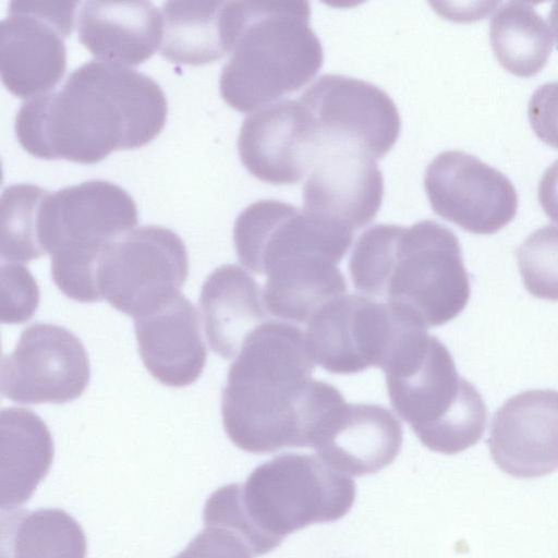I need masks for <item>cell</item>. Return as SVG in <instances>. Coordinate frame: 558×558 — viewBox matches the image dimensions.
I'll use <instances>...</instances> for the list:
<instances>
[{
  "label": "cell",
  "mask_w": 558,
  "mask_h": 558,
  "mask_svg": "<svg viewBox=\"0 0 558 558\" xmlns=\"http://www.w3.org/2000/svg\"><path fill=\"white\" fill-rule=\"evenodd\" d=\"M418 326L423 327L388 303L345 293L311 317L305 338L315 364L348 375L383 368L402 337Z\"/></svg>",
  "instance_id": "obj_10"
},
{
  "label": "cell",
  "mask_w": 558,
  "mask_h": 558,
  "mask_svg": "<svg viewBox=\"0 0 558 558\" xmlns=\"http://www.w3.org/2000/svg\"><path fill=\"white\" fill-rule=\"evenodd\" d=\"M83 529L57 508L1 515L0 558H85Z\"/></svg>",
  "instance_id": "obj_24"
},
{
  "label": "cell",
  "mask_w": 558,
  "mask_h": 558,
  "mask_svg": "<svg viewBox=\"0 0 558 558\" xmlns=\"http://www.w3.org/2000/svg\"><path fill=\"white\" fill-rule=\"evenodd\" d=\"M349 271L359 292L392 305L426 329L457 317L470 299L459 240L433 220L368 228L354 244Z\"/></svg>",
  "instance_id": "obj_3"
},
{
  "label": "cell",
  "mask_w": 558,
  "mask_h": 558,
  "mask_svg": "<svg viewBox=\"0 0 558 558\" xmlns=\"http://www.w3.org/2000/svg\"><path fill=\"white\" fill-rule=\"evenodd\" d=\"M364 148L319 143L303 185V209L351 231L369 223L384 197V178Z\"/></svg>",
  "instance_id": "obj_15"
},
{
  "label": "cell",
  "mask_w": 558,
  "mask_h": 558,
  "mask_svg": "<svg viewBox=\"0 0 558 558\" xmlns=\"http://www.w3.org/2000/svg\"><path fill=\"white\" fill-rule=\"evenodd\" d=\"M246 170L260 181L296 184L310 172L316 151L314 123L299 100L282 99L248 114L238 136Z\"/></svg>",
  "instance_id": "obj_16"
},
{
  "label": "cell",
  "mask_w": 558,
  "mask_h": 558,
  "mask_svg": "<svg viewBox=\"0 0 558 558\" xmlns=\"http://www.w3.org/2000/svg\"><path fill=\"white\" fill-rule=\"evenodd\" d=\"M48 193L32 183H16L3 190L0 201L2 262L24 264L46 254L39 223Z\"/></svg>",
  "instance_id": "obj_26"
},
{
  "label": "cell",
  "mask_w": 558,
  "mask_h": 558,
  "mask_svg": "<svg viewBox=\"0 0 558 558\" xmlns=\"http://www.w3.org/2000/svg\"><path fill=\"white\" fill-rule=\"evenodd\" d=\"M489 452L495 464L517 478L558 470V391L534 389L508 399L494 414Z\"/></svg>",
  "instance_id": "obj_17"
},
{
  "label": "cell",
  "mask_w": 558,
  "mask_h": 558,
  "mask_svg": "<svg viewBox=\"0 0 558 558\" xmlns=\"http://www.w3.org/2000/svg\"><path fill=\"white\" fill-rule=\"evenodd\" d=\"M527 116L535 134L558 148V81L544 83L533 92Z\"/></svg>",
  "instance_id": "obj_30"
},
{
  "label": "cell",
  "mask_w": 558,
  "mask_h": 558,
  "mask_svg": "<svg viewBox=\"0 0 558 558\" xmlns=\"http://www.w3.org/2000/svg\"><path fill=\"white\" fill-rule=\"evenodd\" d=\"M424 189L435 214L476 234L497 232L518 209L508 177L461 150L442 151L428 163Z\"/></svg>",
  "instance_id": "obj_13"
},
{
  "label": "cell",
  "mask_w": 558,
  "mask_h": 558,
  "mask_svg": "<svg viewBox=\"0 0 558 558\" xmlns=\"http://www.w3.org/2000/svg\"><path fill=\"white\" fill-rule=\"evenodd\" d=\"M1 510L26 502L48 474L53 440L46 423L32 410L1 411Z\"/></svg>",
  "instance_id": "obj_23"
},
{
  "label": "cell",
  "mask_w": 558,
  "mask_h": 558,
  "mask_svg": "<svg viewBox=\"0 0 558 558\" xmlns=\"http://www.w3.org/2000/svg\"><path fill=\"white\" fill-rule=\"evenodd\" d=\"M161 54L175 63L204 64L231 52L239 1H166Z\"/></svg>",
  "instance_id": "obj_22"
},
{
  "label": "cell",
  "mask_w": 558,
  "mask_h": 558,
  "mask_svg": "<svg viewBox=\"0 0 558 558\" xmlns=\"http://www.w3.org/2000/svg\"><path fill=\"white\" fill-rule=\"evenodd\" d=\"M141 359L150 375L168 387L193 384L206 364V347L195 306L181 293L134 319Z\"/></svg>",
  "instance_id": "obj_19"
},
{
  "label": "cell",
  "mask_w": 558,
  "mask_h": 558,
  "mask_svg": "<svg viewBox=\"0 0 558 558\" xmlns=\"http://www.w3.org/2000/svg\"><path fill=\"white\" fill-rule=\"evenodd\" d=\"M168 102L149 75L90 60L60 88L25 100L14 130L21 146L41 159L95 163L118 149L148 144L165 126Z\"/></svg>",
  "instance_id": "obj_1"
},
{
  "label": "cell",
  "mask_w": 558,
  "mask_h": 558,
  "mask_svg": "<svg viewBox=\"0 0 558 558\" xmlns=\"http://www.w3.org/2000/svg\"><path fill=\"white\" fill-rule=\"evenodd\" d=\"M1 322L21 324L31 319L39 304V288L31 271L17 263H2Z\"/></svg>",
  "instance_id": "obj_28"
},
{
  "label": "cell",
  "mask_w": 558,
  "mask_h": 558,
  "mask_svg": "<svg viewBox=\"0 0 558 558\" xmlns=\"http://www.w3.org/2000/svg\"><path fill=\"white\" fill-rule=\"evenodd\" d=\"M323 62L308 2L239 1L238 31L219 90L233 109L254 112L302 88Z\"/></svg>",
  "instance_id": "obj_5"
},
{
  "label": "cell",
  "mask_w": 558,
  "mask_h": 558,
  "mask_svg": "<svg viewBox=\"0 0 558 558\" xmlns=\"http://www.w3.org/2000/svg\"><path fill=\"white\" fill-rule=\"evenodd\" d=\"M523 284L535 298L558 301V227L532 232L515 251Z\"/></svg>",
  "instance_id": "obj_27"
},
{
  "label": "cell",
  "mask_w": 558,
  "mask_h": 558,
  "mask_svg": "<svg viewBox=\"0 0 558 558\" xmlns=\"http://www.w3.org/2000/svg\"><path fill=\"white\" fill-rule=\"evenodd\" d=\"M489 40L502 66L519 76L538 73L553 48L549 26L531 3L522 1L498 8L490 20Z\"/></svg>",
  "instance_id": "obj_25"
},
{
  "label": "cell",
  "mask_w": 558,
  "mask_h": 558,
  "mask_svg": "<svg viewBox=\"0 0 558 558\" xmlns=\"http://www.w3.org/2000/svg\"><path fill=\"white\" fill-rule=\"evenodd\" d=\"M537 195L545 214L558 223V159L543 172Z\"/></svg>",
  "instance_id": "obj_31"
},
{
  "label": "cell",
  "mask_w": 558,
  "mask_h": 558,
  "mask_svg": "<svg viewBox=\"0 0 558 558\" xmlns=\"http://www.w3.org/2000/svg\"><path fill=\"white\" fill-rule=\"evenodd\" d=\"M90 365L82 341L48 323L24 329L15 349L2 357L1 393L24 404L71 402L83 395Z\"/></svg>",
  "instance_id": "obj_12"
},
{
  "label": "cell",
  "mask_w": 558,
  "mask_h": 558,
  "mask_svg": "<svg viewBox=\"0 0 558 558\" xmlns=\"http://www.w3.org/2000/svg\"><path fill=\"white\" fill-rule=\"evenodd\" d=\"M187 275L183 240L168 228L141 226L106 248L97 269V288L101 300L136 319L180 294Z\"/></svg>",
  "instance_id": "obj_9"
},
{
  "label": "cell",
  "mask_w": 558,
  "mask_h": 558,
  "mask_svg": "<svg viewBox=\"0 0 558 558\" xmlns=\"http://www.w3.org/2000/svg\"><path fill=\"white\" fill-rule=\"evenodd\" d=\"M314 123L316 140L354 144L376 160L396 144L401 118L378 86L340 74L319 76L299 98Z\"/></svg>",
  "instance_id": "obj_14"
},
{
  "label": "cell",
  "mask_w": 558,
  "mask_h": 558,
  "mask_svg": "<svg viewBox=\"0 0 558 558\" xmlns=\"http://www.w3.org/2000/svg\"><path fill=\"white\" fill-rule=\"evenodd\" d=\"M199 310L211 350L226 360L236 356L252 331L269 320L259 286L232 264L217 267L206 278Z\"/></svg>",
  "instance_id": "obj_21"
},
{
  "label": "cell",
  "mask_w": 558,
  "mask_h": 558,
  "mask_svg": "<svg viewBox=\"0 0 558 558\" xmlns=\"http://www.w3.org/2000/svg\"><path fill=\"white\" fill-rule=\"evenodd\" d=\"M402 438V425L387 408L344 400L323 420L311 447L332 470L362 476L392 463Z\"/></svg>",
  "instance_id": "obj_18"
},
{
  "label": "cell",
  "mask_w": 558,
  "mask_h": 558,
  "mask_svg": "<svg viewBox=\"0 0 558 558\" xmlns=\"http://www.w3.org/2000/svg\"><path fill=\"white\" fill-rule=\"evenodd\" d=\"M138 221L133 197L110 181L94 179L47 194L40 242L51 257V277L69 299L101 301L97 269L106 248Z\"/></svg>",
  "instance_id": "obj_7"
},
{
  "label": "cell",
  "mask_w": 558,
  "mask_h": 558,
  "mask_svg": "<svg viewBox=\"0 0 558 558\" xmlns=\"http://www.w3.org/2000/svg\"><path fill=\"white\" fill-rule=\"evenodd\" d=\"M355 494L354 481L318 457L288 452L256 466L244 484L216 489L205 502L203 521L205 527L236 534L253 556H260L291 533L341 519Z\"/></svg>",
  "instance_id": "obj_4"
},
{
  "label": "cell",
  "mask_w": 558,
  "mask_h": 558,
  "mask_svg": "<svg viewBox=\"0 0 558 558\" xmlns=\"http://www.w3.org/2000/svg\"><path fill=\"white\" fill-rule=\"evenodd\" d=\"M549 21L558 47V1L554 2L550 8Z\"/></svg>",
  "instance_id": "obj_32"
},
{
  "label": "cell",
  "mask_w": 558,
  "mask_h": 558,
  "mask_svg": "<svg viewBox=\"0 0 558 558\" xmlns=\"http://www.w3.org/2000/svg\"><path fill=\"white\" fill-rule=\"evenodd\" d=\"M163 20L150 1H85L77 37L98 60L138 65L161 45Z\"/></svg>",
  "instance_id": "obj_20"
},
{
  "label": "cell",
  "mask_w": 558,
  "mask_h": 558,
  "mask_svg": "<svg viewBox=\"0 0 558 558\" xmlns=\"http://www.w3.org/2000/svg\"><path fill=\"white\" fill-rule=\"evenodd\" d=\"M352 240L353 231L277 199L252 203L233 226L239 262L267 278L325 260L339 264Z\"/></svg>",
  "instance_id": "obj_8"
},
{
  "label": "cell",
  "mask_w": 558,
  "mask_h": 558,
  "mask_svg": "<svg viewBox=\"0 0 558 558\" xmlns=\"http://www.w3.org/2000/svg\"><path fill=\"white\" fill-rule=\"evenodd\" d=\"M248 546L234 533L206 527L174 558H252Z\"/></svg>",
  "instance_id": "obj_29"
},
{
  "label": "cell",
  "mask_w": 558,
  "mask_h": 558,
  "mask_svg": "<svg viewBox=\"0 0 558 558\" xmlns=\"http://www.w3.org/2000/svg\"><path fill=\"white\" fill-rule=\"evenodd\" d=\"M315 365L296 325L269 319L252 331L222 389L229 439L256 454L311 447L322 421L344 401L335 386L312 378Z\"/></svg>",
  "instance_id": "obj_2"
},
{
  "label": "cell",
  "mask_w": 558,
  "mask_h": 558,
  "mask_svg": "<svg viewBox=\"0 0 558 558\" xmlns=\"http://www.w3.org/2000/svg\"><path fill=\"white\" fill-rule=\"evenodd\" d=\"M76 1L14 0L0 23V73L7 89L31 99L53 88L66 68L64 39Z\"/></svg>",
  "instance_id": "obj_11"
},
{
  "label": "cell",
  "mask_w": 558,
  "mask_h": 558,
  "mask_svg": "<svg viewBox=\"0 0 558 558\" xmlns=\"http://www.w3.org/2000/svg\"><path fill=\"white\" fill-rule=\"evenodd\" d=\"M381 369L395 412L426 448L456 454L482 438L487 409L481 393L425 328L407 332Z\"/></svg>",
  "instance_id": "obj_6"
}]
</instances>
